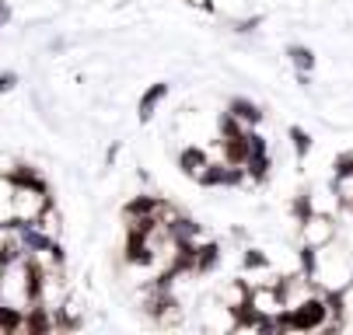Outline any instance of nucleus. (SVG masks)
I'll return each mask as SVG.
<instances>
[{
    "instance_id": "f257e3e1",
    "label": "nucleus",
    "mask_w": 353,
    "mask_h": 335,
    "mask_svg": "<svg viewBox=\"0 0 353 335\" xmlns=\"http://www.w3.org/2000/svg\"><path fill=\"white\" fill-rule=\"evenodd\" d=\"M336 237V224L329 213H312L301 220V241L312 245V248H322V245H332Z\"/></svg>"
},
{
    "instance_id": "f03ea898",
    "label": "nucleus",
    "mask_w": 353,
    "mask_h": 335,
    "mask_svg": "<svg viewBox=\"0 0 353 335\" xmlns=\"http://www.w3.org/2000/svg\"><path fill=\"white\" fill-rule=\"evenodd\" d=\"M154 237L158 234H143V230H126V248H123V255H126V262L130 266H154Z\"/></svg>"
},
{
    "instance_id": "7ed1b4c3",
    "label": "nucleus",
    "mask_w": 353,
    "mask_h": 335,
    "mask_svg": "<svg viewBox=\"0 0 353 335\" xmlns=\"http://www.w3.org/2000/svg\"><path fill=\"white\" fill-rule=\"evenodd\" d=\"M21 332L28 335H46V332H53V311H49L46 304H28L25 307V321H21Z\"/></svg>"
},
{
    "instance_id": "20e7f679",
    "label": "nucleus",
    "mask_w": 353,
    "mask_h": 335,
    "mask_svg": "<svg viewBox=\"0 0 353 335\" xmlns=\"http://www.w3.org/2000/svg\"><path fill=\"white\" fill-rule=\"evenodd\" d=\"M4 178H8L11 188H49L46 178H42L35 168H28V164H11V168L4 171Z\"/></svg>"
},
{
    "instance_id": "39448f33",
    "label": "nucleus",
    "mask_w": 353,
    "mask_h": 335,
    "mask_svg": "<svg viewBox=\"0 0 353 335\" xmlns=\"http://www.w3.org/2000/svg\"><path fill=\"white\" fill-rule=\"evenodd\" d=\"M221 154H224V164H234V168H241V164L248 161V133L224 136V140H221Z\"/></svg>"
},
{
    "instance_id": "423d86ee",
    "label": "nucleus",
    "mask_w": 353,
    "mask_h": 335,
    "mask_svg": "<svg viewBox=\"0 0 353 335\" xmlns=\"http://www.w3.org/2000/svg\"><path fill=\"white\" fill-rule=\"evenodd\" d=\"M207 164H210V154H207L203 147H182V154H179V168H182L189 178H199Z\"/></svg>"
},
{
    "instance_id": "0eeeda50",
    "label": "nucleus",
    "mask_w": 353,
    "mask_h": 335,
    "mask_svg": "<svg viewBox=\"0 0 353 335\" xmlns=\"http://www.w3.org/2000/svg\"><path fill=\"white\" fill-rule=\"evenodd\" d=\"M161 196H137V199H130L126 206H123V213H126V220H137V217H154V213H161Z\"/></svg>"
},
{
    "instance_id": "6e6552de",
    "label": "nucleus",
    "mask_w": 353,
    "mask_h": 335,
    "mask_svg": "<svg viewBox=\"0 0 353 335\" xmlns=\"http://www.w3.org/2000/svg\"><path fill=\"white\" fill-rule=\"evenodd\" d=\"M217 262H221V245H217V241L196 245V266H192V276H207Z\"/></svg>"
},
{
    "instance_id": "1a4fd4ad",
    "label": "nucleus",
    "mask_w": 353,
    "mask_h": 335,
    "mask_svg": "<svg viewBox=\"0 0 353 335\" xmlns=\"http://www.w3.org/2000/svg\"><path fill=\"white\" fill-rule=\"evenodd\" d=\"M228 112H231L241 126H259V122H263V109H259L256 102H248V98H234V102L228 105Z\"/></svg>"
},
{
    "instance_id": "9d476101",
    "label": "nucleus",
    "mask_w": 353,
    "mask_h": 335,
    "mask_svg": "<svg viewBox=\"0 0 353 335\" xmlns=\"http://www.w3.org/2000/svg\"><path fill=\"white\" fill-rule=\"evenodd\" d=\"M165 94H168V84H150L143 91V98H140V122H150V116H154V109L161 105Z\"/></svg>"
},
{
    "instance_id": "9b49d317",
    "label": "nucleus",
    "mask_w": 353,
    "mask_h": 335,
    "mask_svg": "<svg viewBox=\"0 0 353 335\" xmlns=\"http://www.w3.org/2000/svg\"><path fill=\"white\" fill-rule=\"evenodd\" d=\"M21 321H25V307H14V304L0 301V332L14 335V332H21Z\"/></svg>"
},
{
    "instance_id": "f8f14e48",
    "label": "nucleus",
    "mask_w": 353,
    "mask_h": 335,
    "mask_svg": "<svg viewBox=\"0 0 353 335\" xmlns=\"http://www.w3.org/2000/svg\"><path fill=\"white\" fill-rule=\"evenodd\" d=\"M241 168L252 182H266L270 178V154H248V161Z\"/></svg>"
},
{
    "instance_id": "ddd939ff",
    "label": "nucleus",
    "mask_w": 353,
    "mask_h": 335,
    "mask_svg": "<svg viewBox=\"0 0 353 335\" xmlns=\"http://www.w3.org/2000/svg\"><path fill=\"white\" fill-rule=\"evenodd\" d=\"M287 56H290V63L297 67V74H312V67H315V53H312V50H305V45H290Z\"/></svg>"
},
{
    "instance_id": "4468645a",
    "label": "nucleus",
    "mask_w": 353,
    "mask_h": 335,
    "mask_svg": "<svg viewBox=\"0 0 353 335\" xmlns=\"http://www.w3.org/2000/svg\"><path fill=\"white\" fill-rule=\"evenodd\" d=\"M290 140H294V151H297V158L305 161L308 158V151H312V136L301 129V126H290Z\"/></svg>"
},
{
    "instance_id": "2eb2a0df",
    "label": "nucleus",
    "mask_w": 353,
    "mask_h": 335,
    "mask_svg": "<svg viewBox=\"0 0 353 335\" xmlns=\"http://www.w3.org/2000/svg\"><path fill=\"white\" fill-rule=\"evenodd\" d=\"M217 129H221V140H224V136H238V133H245V126H241L231 112L221 116V126H217Z\"/></svg>"
},
{
    "instance_id": "dca6fc26",
    "label": "nucleus",
    "mask_w": 353,
    "mask_h": 335,
    "mask_svg": "<svg viewBox=\"0 0 353 335\" xmlns=\"http://www.w3.org/2000/svg\"><path fill=\"white\" fill-rule=\"evenodd\" d=\"M245 269H270V259L259 248H248L245 252Z\"/></svg>"
},
{
    "instance_id": "f3484780",
    "label": "nucleus",
    "mask_w": 353,
    "mask_h": 335,
    "mask_svg": "<svg viewBox=\"0 0 353 335\" xmlns=\"http://www.w3.org/2000/svg\"><path fill=\"white\" fill-rule=\"evenodd\" d=\"M332 171H336V178L353 175V154H339V158H336V164H332Z\"/></svg>"
},
{
    "instance_id": "a211bd4d",
    "label": "nucleus",
    "mask_w": 353,
    "mask_h": 335,
    "mask_svg": "<svg viewBox=\"0 0 353 335\" xmlns=\"http://www.w3.org/2000/svg\"><path fill=\"white\" fill-rule=\"evenodd\" d=\"M315 210H312V196H301L297 203H294V217H297V224L305 220V217H312Z\"/></svg>"
},
{
    "instance_id": "6ab92c4d",
    "label": "nucleus",
    "mask_w": 353,
    "mask_h": 335,
    "mask_svg": "<svg viewBox=\"0 0 353 335\" xmlns=\"http://www.w3.org/2000/svg\"><path fill=\"white\" fill-rule=\"evenodd\" d=\"M18 87V74H0V94H8Z\"/></svg>"
},
{
    "instance_id": "aec40b11",
    "label": "nucleus",
    "mask_w": 353,
    "mask_h": 335,
    "mask_svg": "<svg viewBox=\"0 0 353 335\" xmlns=\"http://www.w3.org/2000/svg\"><path fill=\"white\" fill-rule=\"evenodd\" d=\"M8 21H11V8L4 4V0H0V28H4Z\"/></svg>"
},
{
    "instance_id": "412c9836",
    "label": "nucleus",
    "mask_w": 353,
    "mask_h": 335,
    "mask_svg": "<svg viewBox=\"0 0 353 335\" xmlns=\"http://www.w3.org/2000/svg\"><path fill=\"white\" fill-rule=\"evenodd\" d=\"M256 25H259V18H248V21H238L234 28H238V32H252V28H256Z\"/></svg>"
},
{
    "instance_id": "4be33fe9",
    "label": "nucleus",
    "mask_w": 353,
    "mask_h": 335,
    "mask_svg": "<svg viewBox=\"0 0 353 335\" xmlns=\"http://www.w3.org/2000/svg\"><path fill=\"white\" fill-rule=\"evenodd\" d=\"M189 4H192V8H210L214 0H189Z\"/></svg>"
}]
</instances>
